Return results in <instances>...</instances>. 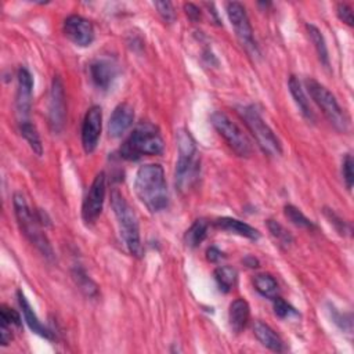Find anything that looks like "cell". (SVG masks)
<instances>
[{
	"instance_id": "obj_31",
	"label": "cell",
	"mask_w": 354,
	"mask_h": 354,
	"mask_svg": "<svg viewBox=\"0 0 354 354\" xmlns=\"http://www.w3.org/2000/svg\"><path fill=\"white\" fill-rule=\"evenodd\" d=\"M324 213L328 217V220L331 222V224L335 226L336 231L340 235H350L351 234V226L347 222H344L343 219H340L332 209H325Z\"/></svg>"
},
{
	"instance_id": "obj_17",
	"label": "cell",
	"mask_w": 354,
	"mask_h": 354,
	"mask_svg": "<svg viewBox=\"0 0 354 354\" xmlns=\"http://www.w3.org/2000/svg\"><path fill=\"white\" fill-rule=\"evenodd\" d=\"M17 298H19V303H20V307H21V310H23V314H24V320H25V322L28 324L30 329H31L34 333H36V335H39V336H42V338H45V339H49V340L54 339L53 332H51L49 328H46V327L40 322V320L38 318L36 313L34 311L32 306L30 305V302H28L27 296L23 294V291H19V292H17Z\"/></svg>"
},
{
	"instance_id": "obj_16",
	"label": "cell",
	"mask_w": 354,
	"mask_h": 354,
	"mask_svg": "<svg viewBox=\"0 0 354 354\" xmlns=\"http://www.w3.org/2000/svg\"><path fill=\"white\" fill-rule=\"evenodd\" d=\"M134 121V110L130 104L128 103H122L119 104L111 118H110V123H108V133L110 137L113 139H119L122 137L133 125Z\"/></svg>"
},
{
	"instance_id": "obj_10",
	"label": "cell",
	"mask_w": 354,
	"mask_h": 354,
	"mask_svg": "<svg viewBox=\"0 0 354 354\" xmlns=\"http://www.w3.org/2000/svg\"><path fill=\"white\" fill-rule=\"evenodd\" d=\"M227 16L234 27L235 35L241 43V46L253 57L259 56V49L255 42L253 30L249 23V17L246 14L245 8L238 2H230L227 3Z\"/></svg>"
},
{
	"instance_id": "obj_34",
	"label": "cell",
	"mask_w": 354,
	"mask_h": 354,
	"mask_svg": "<svg viewBox=\"0 0 354 354\" xmlns=\"http://www.w3.org/2000/svg\"><path fill=\"white\" fill-rule=\"evenodd\" d=\"M342 176L343 180L346 183V187L349 190H351L353 187V180H354V174H353V158L350 154H347L342 162Z\"/></svg>"
},
{
	"instance_id": "obj_18",
	"label": "cell",
	"mask_w": 354,
	"mask_h": 354,
	"mask_svg": "<svg viewBox=\"0 0 354 354\" xmlns=\"http://www.w3.org/2000/svg\"><path fill=\"white\" fill-rule=\"evenodd\" d=\"M253 333L257 338V340L269 350L276 353H283L285 350L284 340L270 325L261 321H256L253 325Z\"/></svg>"
},
{
	"instance_id": "obj_14",
	"label": "cell",
	"mask_w": 354,
	"mask_h": 354,
	"mask_svg": "<svg viewBox=\"0 0 354 354\" xmlns=\"http://www.w3.org/2000/svg\"><path fill=\"white\" fill-rule=\"evenodd\" d=\"M32 92H34V78L28 68L23 67L19 69V87H17V115L19 123L30 121L31 106H32Z\"/></svg>"
},
{
	"instance_id": "obj_23",
	"label": "cell",
	"mask_w": 354,
	"mask_h": 354,
	"mask_svg": "<svg viewBox=\"0 0 354 354\" xmlns=\"http://www.w3.org/2000/svg\"><path fill=\"white\" fill-rule=\"evenodd\" d=\"M208 223L204 219L196 220L185 234V242L189 248H198L208 235Z\"/></svg>"
},
{
	"instance_id": "obj_3",
	"label": "cell",
	"mask_w": 354,
	"mask_h": 354,
	"mask_svg": "<svg viewBox=\"0 0 354 354\" xmlns=\"http://www.w3.org/2000/svg\"><path fill=\"white\" fill-rule=\"evenodd\" d=\"M163 151V139L159 129L150 123L143 122L129 134L119 148V154L123 159L137 161L143 156L159 155Z\"/></svg>"
},
{
	"instance_id": "obj_19",
	"label": "cell",
	"mask_w": 354,
	"mask_h": 354,
	"mask_svg": "<svg viewBox=\"0 0 354 354\" xmlns=\"http://www.w3.org/2000/svg\"><path fill=\"white\" fill-rule=\"evenodd\" d=\"M215 226L219 230H223V231H227V233H231V234H237L239 237H244V238H248V239H252V241H256V239L260 238V233L255 227H252L250 224L244 223L241 220L233 219V217L217 219L215 222Z\"/></svg>"
},
{
	"instance_id": "obj_20",
	"label": "cell",
	"mask_w": 354,
	"mask_h": 354,
	"mask_svg": "<svg viewBox=\"0 0 354 354\" xmlns=\"http://www.w3.org/2000/svg\"><path fill=\"white\" fill-rule=\"evenodd\" d=\"M249 316H250V309L246 300L238 298L235 299L228 310V321H230V327L235 333H241L245 327L248 325L249 321Z\"/></svg>"
},
{
	"instance_id": "obj_32",
	"label": "cell",
	"mask_w": 354,
	"mask_h": 354,
	"mask_svg": "<svg viewBox=\"0 0 354 354\" xmlns=\"http://www.w3.org/2000/svg\"><path fill=\"white\" fill-rule=\"evenodd\" d=\"M273 307H274V313L276 316H279L280 318H291L294 316H298L296 309H294L290 303H287L284 299H281L280 296H277L276 299H273Z\"/></svg>"
},
{
	"instance_id": "obj_5",
	"label": "cell",
	"mask_w": 354,
	"mask_h": 354,
	"mask_svg": "<svg viewBox=\"0 0 354 354\" xmlns=\"http://www.w3.org/2000/svg\"><path fill=\"white\" fill-rule=\"evenodd\" d=\"M111 206L114 209L119 233L128 250L133 256L140 257L143 255V246L140 241V226L136 212L118 190L111 193Z\"/></svg>"
},
{
	"instance_id": "obj_1",
	"label": "cell",
	"mask_w": 354,
	"mask_h": 354,
	"mask_svg": "<svg viewBox=\"0 0 354 354\" xmlns=\"http://www.w3.org/2000/svg\"><path fill=\"white\" fill-rule=\"evenodd\" d=\"M134 191L140 202L151 213L163 211L169 204L163 167L158 163H147L140 166L134 179Z\"/></svg>"
},
{
	"instance_id": "obj_33",
	"label": "cell",
	"mask_w": 354,
	"mask_h": 354,
	"mask_svg": "<svg viewBox=\"0 0 354 354\" xmlns=\"http://www.w3.org/2000/svg\"><path fill=\"white\" fill-rule=\"evenodd\" d=\"M155 9L158 10V14L162 17L163 21L172 24L176 20V12L173 9V5L170 2H155Z\"/></svg>"
},
{
	"instance_id": "obj_12",
	"label": "cell",
	"mask_w": 354,
	"mask_h": 354,
	"mask_svg": "<svg viewBox=\"0 0 354 354\" xmlns=\"http://www.w3.org/2000/svg\"><path fill=\"white\" fill-rule=\"evenodd\" d=\"M103 128V110L99 106L88 108L82 125V145L86 154H92L99 145Z\"/></svg>"
},
{
	"instance_id": "obj_38",
	"label": "cell",
	"mask_w": 354,
	"mask_h": 354,
	"mask_svg": "<svg viewBox=\"0 0 354 354\" xmlns=\"http://www.w3.org/2000/svg\"><path fill=\"white\" fill-rule=\"evenodd\" d=\"M223 257H224V253H223L222 250H219L216 246H211V248L206 250V259H208L211 263H219Z\"/></svg>"
},
{
	"instance_id": "obj_6",
	"label": "cell",
	"mask_w": 354,
	"mask_h": 354,
	"mask_svg": "<svg viewBox=\"0 0 354 354\" xmlns=\"http://www.w3.org/2000/svg\"><path fill=\"white\" fill-rule=\"evenodd\" d=\"M238 114L264 154H268L269 156H280L283 154V147L279 137L274 134L272 128L264 122L256 106L250 104L239 107Z\"/></svg>"
},
{
	"instance_id": "obj_28",
	"label": "cell",
	"mask_w": 354,
	"mask_h": 354,
	"mask_svg": "<svg viewBox=\"0 0 354 354\" xmlns=\"http://www.w3.org/2000/svg\"><path fill=\"white\" fill-rule=\"evenodd\" d=\"M284 213H285V217L299 228H306V230L316 228V224L309 217H306L300 209H298L294 205H285Z\"/></svg>"
},
{
	"instance_id": "obj_22",
	"label": "cell",
	"mask_w": 354,
	"mask_h": 354,
	"mask_svg": "<svg viewBox=\"0 0 354 354\" xmlns=\"http://www.w3.org/2000/svg\"><path fill=\"white\" fill-rule=\"evenodd\" d=\"M253 285H255V290L266 299H276L280 294V288H279V284L276 281V279L270 274H257L255 279H253Z\"/></svg>"
},
{
	"instance_id": "obj_24",
	"label": "cell",
	"mask_w": 354,
	"mask_h": 354,
	"mask_svg": "<svg viewBox=\"0 0 354 354\" xmlns=\"http://www.w3.org/2000/svg\"><path fill=\"white\" fill-rule=\"evenodd\" d=\"M215 280L217 283L219 290L227 294L235 287L238 280V273L235 269L230 268V266H220V268L215 270Z\"/></svg>"
},
{
	"instance_id": "obj_13",
	"label": "cell",
	"mask_w": 354,
	"mask_h": 354,
	"mask_svg": "<svg viewBox=\"0 0 354 354\" xmlns=\"http://www.w3.org/2000/svg\"><path fill=\"white\" fill-rule=\"evenodd\" d=\"M65 36L79 47H87L95 42V28L92 23L80 17L69 16L62 25Z\"/></svg>"
},
{
	"instance_id": "obj_30",
	"label": "cell",
	"mask_w": 354,
	"mask_h": 354,
	"mask_svg": "<svg viewBox=\"0 0 354 354\" xmlns=\"http://www.w3.org/2000/svg\"><path fill=\"white\" fill-rule=\"evenodd\" d=\"M0 321L13 327V328H19V329L23 327V321H21L20 314L16 310L8 307L6 305L0 307Z\"/></svg>"
},
{
	"instance_id": "obj_11",
	"label": "cell",
	"mask_w": 354,
	"mask_h": 354,
	"mask_svg": "<svg viewBox=\"0 0 354 354\" xmlns=\"http://www.w3.org/2000/svg\"><path fill=\"white\" fill-rule=\"evenodd\" d=\"M67 117L65 104V91L64 83L60 76H54L50 88V102H49V125L53 133L58 134L62 132Z\"/></svg>"
},
{
	"instance_id": "obj_8",
	"label": "cell",
	"mask_w": 354,
	"mask_h": 354,
	"mask_svg": "<svg viewBox=\"0 0 354 354\" xmlns=\"http://www.w3.org/2000/svg\"><path fill=\"white\" fill-rule=\"evenodd\" d=\"M211 122L217 133L224 139L227 145L241 158H248L252 154V144L242 129L222 111L212 114Z\"/></svg>"
},
{
	"instance_id": "obj_37",
	"label": "cell",
	"mask_w": 354,
	"mask_h": 354,
	"mask_svg": "<svg viewBox=\"0 0 354 354\" xmlns=\"http://www.w3.org/2000/svg\"><path fill=\"white\" fill-rule=\"evenodd\" d=\"M185 12L187 14V17L193 21V23H198L201 20V10L200 8H197L193 3H186L185 5Z\"/></svg>"
},
{
	"instance_id": "obj_21",
	"label": "cell",
	"mask_w": 354,
	"mask_h": 354,
	"mask_svg": "<svg viewBox=\"0 0 354 354\" xmlns=\"http://www.w3.org/2000/svg\"><path fill=\"white\" fill-rule=\"evenodd\" d=\"M288 86H290V92H291V95H292V97H294V100H295V103H296V106H298L300 114H302L309 122H314V121H316L314 113H313V110H311V107H310V104H309V100H307V97H306V95H305V91H303V87H302L299 79L292 75V76L290 78V80H288Z\"/></svg>"
},
{
	"instance_id": "obj_29",
	"label": "cell",
	"mask_w": 354,
	"mask_h": 354,
	"mask_svg": "<svg viewBox=\"0 0 354 354\" xmlns=\"http://www.w3.org/2000/svg\"><path fill=\"white\" fill-rule=\"evenodd\" d=\"M73 279L80 288L82 292H84L87 296H95L97 294V285L87 277L86 272L80 268H75L73 270Z\"/></svg>"
},
{
	"instance_id": "obj_35",
	"label": "cell",
	"mask_w": 354,
	"mask_h": 354,
	"mask_svg": "<svg viewBox=\"0 0 354 354\" xmlns=\"http://www.w3.org/2000/svg\"><path fill=\"white\" fill-rule=\"evenodd\" d=\"M331 317H332V321L335 324H338L342 329H346V331H351V316L347 314V316H342L335 307H331Z\"/></svg>"
},
{
	"instance_id": "obj_36",
	"label": "cell",
	"mask_w": 354,
	"mask_h": 354,
	"mask_svg": "<svg viewBox=\"0 0 354 354\" xmlns=\"http://www.w3.org/2000/svg\"><path fill=\"white\" fill-rule=\"evenodd\" d=\"M336 13L340 21H343L349 27H353V12L350 6H347L346 3H339L336 8Z\"/></svg>"
},
{
	"instance_id": "obj_25",
	"label": "cell",
	"mask_w": 354,
	"mask_h": 354,
	"mask_svg": "<svg viewBox=\"0 0 354 354\" xmlns=\"http://www.w3.org/2000/svg\"><path fill=\"white\" fill-rule=\"evenodd\" d=\"M306 30H307V34L310 36V40L313 42L314 47H316V51L318 54V58L320 61L328 68L329 67V56H328V47H327V43H325V39L321 34V31L313 25V24H307L306 25Z\"/></svg>"
},
{
	"instance_id": "obj_4",
	"label": "cell",
	"mask_w": 354,
	"mask_h": 354,
	"mask_svg": "<svg viewBox=\"0 0 354 354\" xmlns=\"http://www.w3.org/2000/svg\"><path fill=\"white\" fill-rule=\"evenodd\" d=\"M13 206L17 223L25 238L49 260L54 259V250L42 230V223L38 217V213L34 212L23 193H16L13 197Z\"/></svg>"
},
{
	"instance_id": "obj_39",
	"label": "cell",
	"mask_w": 354,
	"mask_h": 354,
	"mask_svg": "<svg viewBox=\"0 0 354 354\" xmlns=\"http://www.w3.org/2000/svg\"><path fill=\"white\" fill-rule=\"evenodd\" d=\"M244 263L248 266V268H252V269L257 268V266H259V261L252 256H248L246 259H244Z\"/></svg>"
},
{
	"instance_id": "obj_27",
	"label": "cell",
	"mask_w": 354,
	"mask_h": 354,
	"mask_svg": "<svg viewBox=\"0 0 354 354\" xmlns=\"http://www.w3.org/2000/svg\"><path fill=\"white\" fill-rule=\"evenodd\" d=\"M268 228H269L272 237L279 242L280 246L288 248L294 244V241H295L294 235L281 223H279L276 220H268Z\"/></svg>"
},
{
	"instance_id": "obj_7",
	"label": "cell",
	"mask_w": 354,
	"mask_h": 354,
	"mask_svg": "<svg viewBox=\"0 0 354 354\" xmlns=\"http://www.w3.org/2000/svg\"><path fill=\"white\" fill-rule=\"evenodd\" d=\"M306 88L310 95V97L314 100V103L320 107L325 118L329 121V123L339 132H347L350 126L349 117L339 106L335 96L328 91V88L317 82L316 79H306L305 80Z\"/></svg>"
},
{
	"instance_id": "obj_2",
	"label": "cell",
	"mask_w": 354,
	"mask_h": 354,
	"mask_svg": "<svg viewBox=\"0 0 354 354\" xmlns=\"http://www.w3.org/2000/svg\"><path fill=\"white\" fill-rule=\"evenodd\" d=\"M177 148H179V159L174 172L176 187L180 193H189L198 182L201 170V156L197 143L189 130L182 129L177 132Z\"/></svg>"
},
{
	"instance_id": "obj_26",
	"label": "cell",
	"mask_w": 354,
	"mask_h": 354,
	"mask_svg": "<svg viewBox=\"0 0 354 354\" xmlns=\"http://www.w3.org/2000/svg\"><path fill=\"white\" fill-rule=\"evenodd\" d=\"M20 132H21V136L27 140V143L32 148V151L38 156H42L43 145H42V140H40V136H39L35 125H32L31 121L20 122Z\"/></svg>"
},
{
	"instance_id": "obj_15",
	"label": "cell",
	"mask_w": 354,
	"mask_h": 354,
	"mask_svg": "<svg viewBox=\"0 0 354 354\" xmlns=\"http://www.w3.org/2000/svg\"><path fill=\"white\" fill-rule=\"evenodd\" d=\"M88 73H91V78L95 86L99 87L100 91L106 92L111 87L114 79L117 78L118 68L113 61L107 58H102L91 64V67H88Z\"/></svg>"
},
{
	"instance_id": "obj_9",
	"label": "cell",
	"mask_w": 354,
	"mask_h": 354,
	"mask_svg": "<svg viewBox=\"0 0 354 354\" xmlns=\"http://www.w3.org/2000/svg\"><path fill=\"white\" fill-rule=\"evenodd\" d=\"M107 179H106V173L100 172L95 180L88 189L84 200H83V205H82V219L84 222L86 226H92L95 224L104 208V201H106V194H107Z\"/></svg>"
}]
</instances>
